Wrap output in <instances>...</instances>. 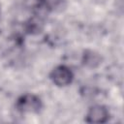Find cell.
Masks as SVG:
<instances>
[{"label":"cell","instance_id":"obj_1","mask_svg":"<svg viewBox=\"0 0 124 124\" xmlns=\"http://www.w3.org/2000/svg\"><path fill=\"white\" fill-rule=\"evenodd\" d=\"M16 108L21 113H38L43 108V102L37 95L27 93L16 100Z\"/></svg>","mask_w":124,"mask_h":124},{"label":"cell","instance_id":"obj_5","mask_svg":"<svg viewBox=\"0 0 124 124\" xmlns=\"http://www.w3.org/2000/svg\"><path fill=\"white\" fill-rule=\"evenodd\" d=\"M66 8V0H41V9L48 12H60Z\"/></svg>","mask_w":124,"mask_h":124},{"label":"cell","instance_id":"obj_4","mask_svg":"<svg viewBox=\"0 0 124 124\" xmlns=\"http://www.w3.org/2000/svg\"><path fill=\"white\" fill-rule=\"evenodd\" d=\"M102 56L94 51V50H91V49H86L83 54H82V58H81V62L82 64L87 67V68H96L98 67L101 63H102Z\"/></svg>","mask_w":124,"mask_h":124},{"label":"cell","instance_id":"obj_3","mask_svg":"<svg viewBox=\"0 0 124 124\" xmlns=\"http://www.w3.org/2000/svg\"><path fill=\"white\" fill-rule=\"evenodd\" d=\"M109 119V111L103 105H94L90 107L85 114V121L93 124H103Z\"/></svg>","mask_w":124,"mask_h":124},{"label":"cell","instance_id":"obj_2","mask_svg":"<svg viewBox=\"0 0 124 124\" xmlns=\"http://www.w3.org/2000/svg\"><path fill=\"white\" fill-rule=\"evenodd\" d=\"M49 78L55 85L59 87H64L72 83L74 79V73L68 66L58 65L51 70L49 74Z\"/></svg>","mask_w":124,"mask_h":124},{"label":"cell","instance_id":"obj_6","mask_svg":"<svg viewBox=\"0 0 124 124\" xmlns=\"http://www.w3.org/2000/svg\"><path fill=\"white\" fill-rule=\"evenodd\" d=\"M42 20L38 17H33L27 22V31L29 33H38L42 29Z\"/></svg>","mask_w":124,"mask_h":124}]
</instances>
